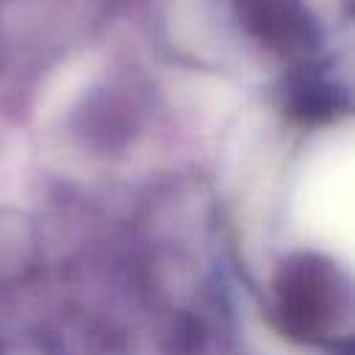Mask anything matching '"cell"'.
I'll list each match as a JSON object with an SVG mask.
<instances>
[]
</instances>
